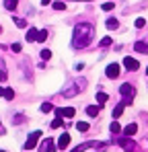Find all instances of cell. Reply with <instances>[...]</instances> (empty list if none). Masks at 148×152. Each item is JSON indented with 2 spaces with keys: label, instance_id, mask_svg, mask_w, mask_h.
<instances>
[{
  "label": "cell",
  "instance_id": "cell-1",
  "mask_svg": "<svg viewBox=\"0 0 148 152\" xmlns=\"http://www.w3.org/2000/svg\"><path fill=\"white\" fill-rule=\"evenodd\" d=\"M93 35H95V29L89 23H80V25L74 27V35H72V45L76 50H82L86 48L91 41H93Z\"/></svg>",
  "mask_w": 148,
  "mask_h": 152
},
{
  "label": "cell",
  "instance_id": "cell-2",
  "mask_svg": "<svg viewBox=\"0 0 148 152\" xmlns=\"http://www.w3.org/2000/svg\"><path fill=\"white\" fill-rule=\"evenodd\" d=\"M39 138H41V132H39V129H37V132H33V134H29V140L25 142V150H33V148L37 146Z\"/></svg>",
  "mask_w": 148,
  "mask_h": 152
},
{
  "label": "cell",
  "instance_id": "cell-3",
  "mask_svg": "<svg viewBox=\"0 0 148 152\" xmlns=\"http://www.w3.org/2000/svg\"><path fill=\"white\" fill-rule=\"evenodd\" d=\"M117 144H119V146H122L125 152H134L136 148H138V146H136V142H134V140H130V136L119 138V140H117Z\"/></svg>",
  "mask_w": 148,
  "mask_h": 152
},
{
  "label": "cell",
  "instance_id": "cell-4",
  "mask_svg": "<svg viewBox=\"0 0 148 152\" xmlns=\"http://www.w3.org/2000/svg\"><path fill=\"white\" fill-rule=\"evenodd\" d=\"M119 93H122L123 97H125V101H127V103H132L130 99L136 95V91H134V86H132L130 82H125V84H122V86H119Z\"/></svg>",
  "mask_w": 148,
  "mask_h": 152
},
{
  "label": "cell",
  "instance_id": "cell-5",
  "mask_svg": "<svg viewBox=\"0 0 148 152\" xmlns=\"http://www.w3.org/2000/svg\"><path fill=\"white\" fill-rule=\"evenodd\" d=\"M82 86H84V82H74V84L68 86V88H64V91H62V95H64V97H74Z\"/></svg>",
  "mask_w": 148,
  "mask_h": 152
},
{
  "label": "cell",
  "instance_id": "cell-6",
  "mask_svg": "<svg viewBox=\"0 0 148 152\" xmlns=\"http://www.w3.org/2000/svg\"><path fill=\"white\" fill-rule=\"evenodd\" d=\"M123 66H125V70H130V72H136V70L140 68L138 60H136V58H130V56L123 58Z\"/></svg>",
  "mask_w": 148,
  "mask_h": 152
},
{
  "label": "cell",
  "instance_id": "cell-7",
  "mask_svg": "<svg viewBox=\"0 0 148 152\" xmlns=\"http://www.w3.org/2000/svg\"><path fill=\"white\" fill-rule=\"evenodd\" d=\"M101 146H103L101 142H93V140H91V142H82V144H78V146H76L74 150H70V152H84L86 148H101Z\"/></svg>",
  "mask_w": 148,
  "mask_h": 152
},
{
  "label": "cell",
  "instance_id": "cell-8",
  "mask_svg": "<svg viewBox=\"0 0 148 152\" xmlns=\"http://www.w3.org/2000/svg\"><path fill=\"white\" fill-rule=\"evenodd\" d=\"M56 115H58V117H66V119H68V117H74V115H76V109H74V107H64V109H56Z\"/></svg>",
  "mask_w": 148,
  "mask_h": 152
},
{
  "label": "cell",
  "instance_id": "cell-9",
  "mask_svg": "<svg viewBox=\"0 0 148 152\" xmlns=\"http://www.w3.org/2000/svg\"><path fill=\"white\" fill-rule=\"evenodd\" d=\"M105 74H107V78H117L119 76V64H109L105 68Z\"/></svg>",
  "mask_w": 148,
  "mask_h": 152
},
{
  "label": "cell",
  "instance_id": "cell-10",
  "mask_svg": "<svg viewBox=\"0 0 148 152\" xmlns=\"http://www.w3.org/2000/svg\"><path fill=\"white\" fill-rule=\"evenodd\" d=\"M68 144H70V134H62V136L58 138V148H60V150H66Z\"/></svg>",
  "mask_w": 148,
  "mask_h": 152
},
{
  "label": "cell",
  "instance_id": "cell-11",
  "mask_svg": "<svg viewBox=\"0 0 148 152\" xmlns=\"http://www.w3.org/2000/svg\"><path fill=\"white\" fill-rule=\"evenodd\" d=\"M41 152H56V144H53V140H43V144H41Z\"/></svg>",
  "mask_w": 148,
  "mask_h": 152
},
{
  "label": "cell",
  "instance_id": "cell-12",
  "mask_svg": "<svg viewBox=\"0 0 148 152\" xmlns=\"http://www.w3.org/2000/svg\"><path fill=\"white\" fill-rule=\"evenodd\" d=\"M134 50L138 51V53H148V43H144V41H136V43H134Z\"/></svg>",
  "mask_w": 148,
  "mask_h": 152
},
{
  "label": "cell",
  "instance_id": "cell-13",
  "mask_svg": "<svg viewBox=\"0 0 148 152\" xmlns=\"http://www.w3.org/2000/svg\"><path fill=\"white\" fill-rule=\"evenodd\" d=\"M37 33H39V31H37V29H33V27H31V29H29V31H27V35H25V39H27V41H29V43H31V41H37Z\"/></svg>",
  "mask_w": 148,
  "mask_h": 152
},
{
  "label": "cell",
  "instance_id": "cell-14",
  "mask_svg": "<svg viewBox=\"0 0 148 152\" xmlns=\"http://www.w3.org/2000/svg\"><path fill=\"white\" fill-rule=\"evenodd\" d=\"M122 132H123V136H134V134L138 132V126H136V124H130V126L123 127Z\"/></svg>",
  "mask_w": 148,
  "mask_h": 152
},
{
  "label": "cell",
  "instance_id": "cell-15",
  "mask_svg": "<svg viewBox=\"0 0 148 152\" xmlns=\"http://www.w3.org/2000/svg\"><path fill=\"white\" fill-rule=\"evenodd\" d=\"M125 105H127V101H122L119 105H117V107H115V109H113V119H117V117H119V115L123 113V109H125Z\"/></svg>",
  "mask_w": 148,
  "mask_h": 152
},
{
  "label": "cell",
  "instance_id": "cell-16",
  "mask_svg": "<svg viewBox=\"0 0 148 152\" xmlns=\"http://www.w3.org/2000/svg\"><path fill=\"white\" fill-rule=\"evenodd\" d=\"M86 115L97 117V115H99V107H97V105H89V107H86Z\"/></svg>",
  "mask_w": 148,
  "mask_h": 152
},
{
  "label": "cell",
  "instance_id": "cell-17",
  "mask_svg": "<svg viewBox=\"0 0 148 152\" xmlns=\"http://www.w3.org/2000/svg\"><path fill=\"white\" fill-rule=\"evenodd\" d=\"M109 129H111V134H119V132H122V127H119V124H117L115 119L111 121V126H109Z\"/></svg>",
  "mask_w": 148,
  "mask_h": 152
},
{
  "label": "cell",
  "instance_id": "cell-18",
  "mask_svg": "<svg viewBox=\"0 0 148 152\" xmlns=\"http://www.w3.org/2000/svg\"><path fill=\"white\" fill-rule=\"evenodd\" d=\"M76 129H78V132H89V124H86V121H78V124H76Z\"/></svg>",
  "mask_w": 148,
  "mask_h": 152
},
{
  "label": "cell",
  "instance_id": "cell-19",
  "mask_svg": "<svg viewBox=\"0 0 148 152\" xmlns=\"http://www.w3.org/2000/svg\"><path fill=\"white\" fill-rule=\"evenodd\" d=\"M51 6H53V10H64V8H66V2H62V0H58V2H53Z\"/></svg>",
  "mask_w": 148,
  "mask_h": 152
},
{
  "label": "cell",
  "instance_id": "cell-20",
  "mask_svg": "<svg viewBox=\"0 0 148 152\" xmlns=\"http://www.w3.org/2000/svg\"><path fill=\"white\" fill-rule=\"evenodd\" d=\"M4 99H6V101H12V99H15V91H12V88H6V91H4Z\"/></svg>",
  "mask_w": 148,
  "mask_h": 152
},
{
  "label": "cell",
  "instance_id": "cell-21",
  "mask_svg": "<svg viewBox=\"0 0 148 152\" xmlns=\"http://www.w3.org/2000/svg\"><path fill=\"white\" fill-rule=\"evenodd\" d=\"M4 8H8V10L17 8V0H4Z\"/></svg>",
  "mask_w": 148,
  "mask_h": 152
},
{
  "label": "cell",
  "instance_id": "cell-22",
  "mask_svg": "<svg viewBox=\"0 0 148 152\" xmlns=\"http://www.w3.org/2000/svg\"><path fill=\"white\" fill-rule=\"evenodd\" d=\"M144 25H146V19H142V17L134 21V27H136V29H142V27H144Z\"/></svg>",
  "mask_w": 148,
  "mask_h": 152
},
{
  "label": "cell",
  "instance_id": "cell-23",
  "mask_svg": "<svg viewBox=\"0 0 148 152\" xmlns=\"http://www.w3.org/2000/svg\"><path fill=\"white\" fill-rule=\"evenodd\" d=\"M117 27H119V23L115 19H107V29H117Z\"/></svg>",
  "mask_w": 148,
  "mask_h": 152
},
{
  "label": "cell",
  "instance_id": "cell-24",
  "mask_svg": "<svg viewBox=\"0 0 148 152\" xmlns=\"http://www.w3.org/2000/svg\"><path fill=\"white\" fill-rule=\"evenodd\" d=\"M45 39H48V29H43V31L37 33V41H45Z\"/></svg>",
  "mask_w": 148,
  "mask_h": 152
},
{
  "label": "cell",
  "instance_id": "cell-25",
  "mask_svg": "<svg viewBox=\"0 0 148 152\" xmlns=\"http://www.w3.org/2000/svg\"><path fill=\"white\" fill-rule=\"evenodd\" d=\"M107 99H109V97H107V93H97V101L101 103V105H103V103H107Z\"/></svg>",
  "mask_w": 148,
  "mask_h": 152
},
{
  "label": "cell",
  "instance_id": "cell-26",
  "mask_svg": "<svg viewBox=\"0 0 148 152\" xmlns=\"http://www.w3.org/2000/svg\"><path fill=\"white\" fill-rule=\"evenodd\" d=\"M62 124H64V117H56V119L51 121V127L56 129V127H60V126H62Z\"/></svg>",
  "mask_w": 148,
  "mask_h": 152
},
{
  "label": "cell",
  "instance_id": "cell-27",
  "mask_svg": "<svg viewBox=\"0 0 148 152\" xmlns=\"http://www.w3.org/2000/svg\"><path fill=\"white\" fill-rule=\"evenodd\" d=\"M41 111H43V113H49V111H53V105H51V103H43V105H41Z\"/></svg>",
  "mask_w": 148,
  "mask_h": 152
},
{
  "label": "cell",
  "instance_id": "cell-28",
  "mask_svg": "<svg viewBox=\"0 0 148 152\" xmlns=\"http://www.w3.org/2000/svg\"><path fill=\"white\" fill-rule=\"evenodd\" d=\"M107 45H111V37H103L101 39V48H107Z\"/></svg>",
  "mask_w": 148,
  "mask_h": 152
},
{
  "label": "cell",
  "instance_id": "cell-29",
  "mask_svg": "<svg viewBox=\"0 0 148 152\" xmlns=\"http://www.w3.org/2000/svg\"><path fill=\"white\" fill-rule=\"evenodd\" d=\"M15 23H17V27H21V29L27 27V21H25V19H15Z\"/></svg>",
  "mask_w": 148,
  "mask_h": 152
},
{
  "label": "cell",
  "instance_id": "cell-30",
  "mask_svg": "<svg viewBox=\"0 0 148 152\" xmlns=\"http://www.w3.org/2000/svg\"><path fill=\"white\" fill-rule=\"evenodd\" d=\"M41 58H43V60H49V58H51V51L49 50H41Z\"/></svg>",
  "mask_w": 148,
  "mask_h": 152
},
{
  "label": "cell",
  "instance_id": "cell-31",
  "mask_svg": "<svg viewBox=\"0 0 148 152\" xmlns=\"http://www.w3.org/2000/svg\"><path fill=\"white\" fill-rule=\"evenodd\" d=\"M101 8H103V10H111V8H113V2H105Z\"/></svg>",
  "mask_w": 148,
  "mask_h": 152
},
{
  "label": "cell",
  "instance_id": "cell-32",
  "mask_svg": "<svg viewBox=\"0 0 148 152\" xmlns=\"http://www.w3.org/2000/svg\"><path fill=\"white\" fill-rule=\"evenodd\" d=\"M10 50H12V51H21V43H12Z\"/></svg>",
  "mask_w": 148,
  "mask_h": 152
},
{
  "label": "cell",
  "instance_id": "cell-33",
  "mask_svg": "<svg viewBox=\"0 0 148 152\" xmlns=\"http://www.w3.org/2000/svg\"><path fill=\"white\" fill-rule=\"evenodd\" d=\"M49 2H51V0H41V4H43V6H48Z\"/></svg>",
  "mask_w": 148,
  "mask_h": 152
},
{
  "label": "cell",
  "instance_id": "cell-34",
  "mask_svg": "<svg viewBox=\"0 0 148 152\" xmlns=\"http://www.w3.org/2000/svg\"><path fill=\"white\" fill-rule=\"evenodd\" d=\"M2 95H4V88H2V86H0V97H2Z\"/></svg>",
  "mask_w": 148,
  "mask_h": 152
},
{
  "label": "cell",
  "instance_id": "cell-35",
  "mask_svg": "<svg viewBox=\"0 0 148 152\" xmlns=\"http://www.w3.org/2000/svg\"><path fill=\"white\" fill-rule=\"evenodd\" d=\"M146 74H148V66H146Z\"/></svg>",
  "mask_w": 148,
  "mask_h": 152
},
{
  "label": "cell",
  "instance_id": "cell-36",
  "mask_svg": "<svg viewBox=\"0 0 148 152\" xmlns=\"http://www.w3.org/2000/svg\"><path fill=\"white\" fill-rule=\"evenodd\" d=\"M0 152H6V150H0Z\"/></svg>",
  "mask_w": 148,
  "mask_h": 152
},
{
  "label": "cell",
  "instance_id": "cell-37",
  "mask_svg": "<svg viewBox=\"0 0 148 152\" xmlns=\"http://www.w3.org/2000/svg\"><path fill=\"white\" fill-rule=\"evenodd\" d=\"M84 2H89V0H84Z\"/></svg>",
  "mask_w": 148,
  "mask_h": 152
},
{
  "label": "cell",
  "instance_id": "cell-38",
  "mask_svg": "<svg viewBox=\"0 0 148 152\" xmlns=\"http://www.w3.org/2000/svg\"><path fill=\"white\" fill-rule=\"evenodd\" d=\"M0 29H2V27H0Z\"/></svg>",
  "mask_w": 148,
  "mask_h": 152
}]
</instances>
